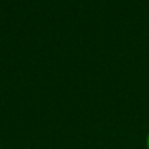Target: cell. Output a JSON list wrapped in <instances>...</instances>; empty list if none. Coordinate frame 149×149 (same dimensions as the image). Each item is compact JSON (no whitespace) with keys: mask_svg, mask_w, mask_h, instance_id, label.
<instances>
[{"mask_svg":"<svg viewBox=\"0 0 149 149\" xmlns=\"http://www.w3.org/2000/svg\"><path fill=\"white\" fill-rule=\"evenodd\" d=\"M147 147H148V149H149V135H148V139H147Z\"/></svg>","mask_w":149,"mask_h":149,"instance_id":"cell-1","label":"cell"}]
</instances>
